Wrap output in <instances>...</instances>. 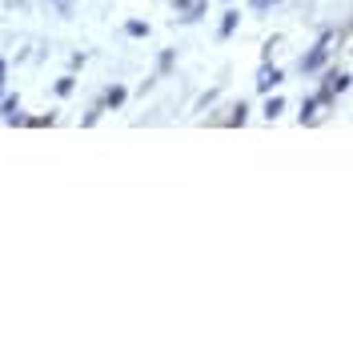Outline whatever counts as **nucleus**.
Segmentation results:
<instances>
[{"label": "nucleus", "mask_w": 353, "mask_h": 353, "mask_svg": "<svg viewBox=\"0 0 353 353\" xmlns=\"http://www.w3.org/2000/svg\"><path fill=\"white\" fill-rule=\"evenodd\" d=\"M345 88H350V72H330V77H325V85H321V97H337V92H345Z\"/></svg>", "instance_id": "obj_4"}, {"label": "nucleus", "mask_w": 353, "mask_h": 353, "mask_svg": "<svg viewBox=\"0 0 353 353\" xmlns=\"http://www.w3.org/2000/svg\"><path fill=\"white\" fill-rule=\"evenodd\" d=\"M233 28H237V12H225V21H221V37H233Z\"/></svg>", "instance_id": "obj_10"}, {"label": "nucleus", "mask_w": 353, "mask_h": 353, "mask_svg": "<svg viewBox=\"0 0 353 353\" xmlns=\"http://www.w3.org/2000/svg\"><path fill=\"white\" fill-rule=\"evenodd\" d=\"M333 101L330 97H321V92H317V97H309L305 105H301V125H313V121H321V112L330 109Z\"/></svg>", "instance_id": "obj_2"}, {"label": "nucleus", "mask_w": 353, "mask_h": 353, "mask_svg": "<svg viewBox=\"0 0 353 353\" xmlns=\"http://www.w3.org/2000/svg\"><path fill=\"white\" fill-rule=\"evenodd\" d=\"M57 92H61V97H68V92H72V77H61V81H57Z\"/></svg>", "instance_id": "obj_11"}, {"label": "nucleus", "mask_w": 353, "mask_h": 353, "mask_svg": "<svg viewBox=\"0 0 353 353\" xmlns=\"http://www.w3.org/2000/svg\"><path fill=\"white\" fill-rule=\"evenodd\" d=\"M229 125H245V105H237V109H233V117H229Z\"/></svg>", "instance_id": "obj_12"}, {"label": "nucleus", "mask_w": 353, "mask_h": 353, "mask_svg": "<svg viewBox=\"0 0 353 353\" xmlns=\"http://www.w3.org/2000/svg\"><path fill=\"white\" fill-rule=\"evenodd\" d=\"M173 12H176V21H197L205 12V0H173Z\"/></svg>", "instance_id": "obj_3"}, {"label": "nucleus", "mask_w": 353, "mask_h": 353, "mask_svg": "<svg viewBox=\"0 0 353 353\" xmlns=\"http://www.w3.org/2000/svg\"><path fill=\"white\" fill-rule=\"evenodd\" d=\"M273 85H281V68L261 65V72H257V88H261V92H269Z\"/></svg>", "instance_id": "obj_5"}, {"label": "nucleus", "mask_w": 353, "mask_h": 353, "mask_svg": "<svg viewBox=\"0 0 353 353\" xmlns=\"http://www.w3.org/2000/svg\"><path fill=\"white\" fill-rule=\"evenodd\" d=\"M121 101H125V88H121V85H112L109 92H105V105H109V109H117Z\"/></svg>", "instance_id": "obj_8"}, {"label": "nucleus", "mask_w": 353, "mask_h": 353, "mask_svg": "<svg viewBox=\"0 0 353 353\" xmlns=\"http://www.w3.org/2000/svg\"><path fill=\"white\" fill-rule=\"evenodd\" d=\"M281 112H285V101H281V97H269V101H265V117H269V121H277Z\"/></svg>", "instance_id": "obj_7"}, {"label": "nucleus", "mask_w": 353, "mask_h": 353, "mask_svg": "<svg viewBox=\"0 0 353 353\" xmlns=\"http://www.w3.org/2000/svg\"><path fill=\"white\" fill-rule=\"evenodd\" d=\"M4 121H8V125H24V117H21V97H8V101H4Z\"/></svg>", "instance_id": "obj_6"}, {"label": "nucleus", "mask_w": 353, "mask_h": 353, "mask_svg": "<svg viewBox=\"0 0 353 353\" xmlns=\"http://www.w3.org/2000/svg\"><path fill=\"white\" fill-rule=\"evenodd\" d=\"M325 57H330V37H321L317 48H309L305 57H301V72H317V68L325 65Z\"/></svg>", "instance_id": "obj_1"}, {"label": "nucleus", "mask_w": 353, "mask_h": 353, "mask_svg": "<svg viewBox=\"0 0 353 353\" xmlns=\"http://www.w3.org/2000/svg\"><path fill=\"white\" fill-rule=\"evenodd\" d=\"M125 32H129V37H149V24L145 21H129L125 24Z\"/></svg>", "instance_id": "obj_9"}, {"label": "nucleus", "mask_w": 353, "mask_h": 353, "mask_svg": "<svg viewBox=\"0 0 353 353\" xmlns=\"http://www.w3.org/2000/svg\"><path fill=\"white\" fill-rule=\"evenodd\" d=\"M249 4H253L257 12H265V8H269V4H277V0H249Z\"/></svg>", "instance_id": "obj_13"}]
</instances>
